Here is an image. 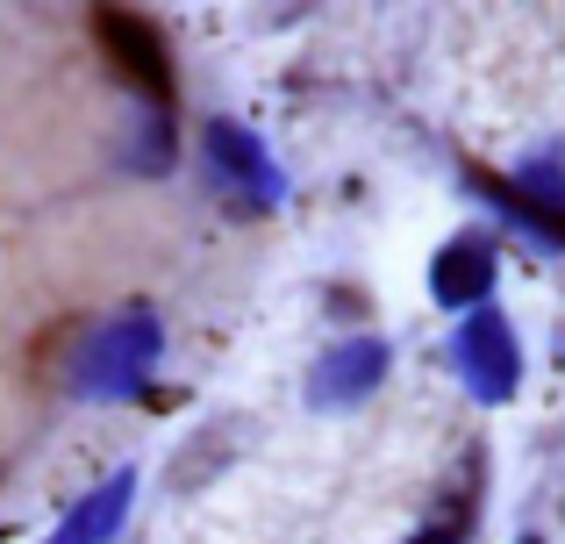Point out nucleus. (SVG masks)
Here are the masks:
<instances>
[{
    "label": "nucleus",
    "instance_id": "1",
    "mask_svg": "<svg viewBox=\"0 0 565 544\" xmlns=\"http://www.w3.org/2000/svg\"><path fill=\"white\" fill-rule=\"evenodd\" d=\"M458 365L472 373L480 394L515 387V344H509V330H501V316H472L466 330H458Z\"/></svg>",
    "mask_w": 565,
    "mask_h": 544
},
{
    "label": "nucleus",
    "instance_id": "2",
    "mask_svg": "<svg viewBox=\"0 0 565 544\" xmlns=\"http://www.w3.org/2000/svg\"><path fill=\"white\" fill-rule=\"evenodd\" d=\"M100 43H108L115 57L129 65V79L143 86V94H166V51H158V36L143 22H129V14H100Z\"/></svg>",
    "mask_w": 565,
    "mask_h": 544
},
{
    "label": "nucleus",
    "instance_id": "3",
    "mask_svg": "<svg viewBox=\"0 0 565 544\" xmlns=\"http://www.w3.org/2000/svg\"><path fill=\"white\" fill-rule=\"evenodd\" d=\"M386 373V351L380 344H351V351H337L330 365H322V402H359L365 387Z\"/></svg>",
    "mask_w": 565,
    "mask_h": 544
},
{
    "label": "nucleus",
    "instance_id": "4",
    "mask_svg": "<svg viewBox=\"0 0 565 544\" xmlns=\"http://www.w3.org/2000/svg\"><path fill=\"white\" fill-rule=\"evenodd\" d=\"M487 279H494V266H487V244H472V237L437 258V294L444 301H472V294H487Z\"/></svg>",
    "mask_w": 565,
    "mask_h": 544
},
{
    "label": "nucleus",
    "instance_id": "5",
    "mask_svg": "<svg viewBox=\"0 0 565 544\" xmlns=\"http://www.w3.org/2000/svg\"><path fill=\"white\" fill-rule=\"evenodd\" d=\"M122 502H129V480H115L108 494H94V502L65 523V537H57V544H94V537H108L115 523H122Z\"/></svg>",
    "mask_w": 565,
    "mask_h": 544
},
{
    "label": "nucleus",
    "instance_id": "6",
    "mask_svg": "<svg viewBox=\"0 0 565 544\" xmlns=\"http://www.w3.org/2000/svg\"><path fill=\"white\" fill-rule=\"evenodd\" d=\"M207 143H215V158H222V166L236 172V180H250V194H258V201L273 194V172L258 166V143H250L244 129H215V137H207Z\"/></svg>",
    "mask_w": 565,
    "mask_h": 544
},
{
    "label": "nucleus",
    "instance_id": "7",
    "mask_svg": "<svg viewBox=\"0 0 565 544\" xmlns=\"http://www.w3.org/2000/svg\"><path fill=\"white\" fill-rule=\"evenodd\" d=\"M415 544H451V537H444V531H423V537H415Z\"/></svg>",
    "mask_w": 565,
    "mask_h": 544
},
{
    "label": "nucleus",
    "instance_id": "8",
    "mask_svg": "<svg viewBox=\"0 0 565 544\" xmlns=\"http://www.w3.org/2000/svg\"><path fill=\"white\" fill-rule=\"evenodd\" d=\"M530 544H537V537H530Z\"/></svg>",
    "mask_w": 565,
    "mask_h": 544
}]
</instances>
